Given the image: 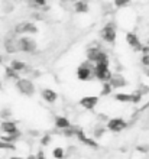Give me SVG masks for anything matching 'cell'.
I'll return each instance as SVG.
<instances>
[{"mask_svg":"<svg viewBox=\"0 0 149 159\" xmlns=\"http://www.w3.org/2000/svg\"><path fill=\"white\" fill-rule=\"evenodd\" d=\"M10 32H13L17 36H32V35H36L39 32V28L33 20L25 19V20L15 23L13 28L10 29Z\"/></svg>","mask_w":149,"mask_h":159,"instance_id":"6da1fadb","label":"cell"},{"mask_svg":"<svg viewBox=\"0 0 149 159\" xmlns=\"http://www.w3.org/2000/svg\"><path fill=\"white\" fill-rule=\"evenodd\" d=\"M99 38L104 45H114L117 41V26L114 22H107L101 26L99 32Z\"/></svg>","mask_w":149,"mask_h":159,"instance_id":"7a4b0ae2","label":"cell"},{"mask_svg":"<svg viewBox=\"0 0 149 159\" xmlns=\"http://www.w3.org/2000/svg\"><path fill=\"white\" fill-rule=\"evenodd\" d=\"M15 88L23 97H33L36 94V85L30 77H21L15 83Z\"/></svg>","mask_w":149,"mask_h":159,"instance_id":"3957f363","label":"cell"},{"mask_svg":"<svg viewBox=\"0 0 149 159\" xmlns=\"http://www.w3.org/2000/svg\"><path fill=\"white\" fill-rule=\"evenodd\" d=\"M75 77L78 81H83V83L94 80V64L84 59L83 62H80V65L75 70Z\"/></svg>","mask_w":149,"mask_h":159,"instance_id":"277c9868","label":"cell"},{"mask_svg":"<svg viewBox=\"0 0 149 159\" xmlns=\"http://www.w3.org/2000/svg\"><path fill=\"white\" fill-rule=\"evenodd\" d=\"M3 49L7 55L21 54V48H19V36L15 35L13 32H9L3 39Z\"/></svg>","mask_w":149,"mask_h":159,"instance_id":"5b68a950","label":"cell"},{"mask_svg":"<svg viewBox=\"0 0 149 159\" xmlns=\"http://www.w3.org/2000/svg\"><path fill=\"white\" fill-rule=\"evenodd\" d=\"M113 75V71L110 70V64L100 62L94 64V80H97L100 84L109 83Z\"/></svg>","mask_w":149,"mask_h":159,"instance_id":"8992f818","label":"cell"},{"mask_svg":"<svg viewBox=\"0 0 149 159\" xmlns=\"http://www.w3.org/2000/svg\"><path fill=\"white\" fill-rule=\"evenodd\" d=\"M19 48L22 54L32 55L38 51V42L33 36H19Z\"/></svg>","mask_w":149,"mask_h":159,"instance_id":"52a82bcc","label":"cell"},{"mask_svg":"<svg viewBox=\"0 0 149 159\" xmlns=\"http://www.w3.org/2000/svg\"><path fill=\"white\" fill-rule=\"evenodd\" d=\"M124 41H126L129 48L132 51H135V52H143V49H145V43L141 41L139 35H137L136 32H133V30H128V32H126Z\"/></svg>","mask_w":149,"mask_h":159,"instance_id":"ba28073f","label":"cell"},{"mask_svg":"<svg viewBox=\"0 0 149 159\" xmlns=\"http://www.w3.org/2000/svg\"><path fill=\"white\" fill-rule=\"evenodd\" d=\"M128 126L129 123L126 121V119L116 116V117H110L106 127H107V132H110V133H122L123 130L128 129Z\"/></svg>","mask_w":149,"mask_h":159,"instance_id":"9c48e42d","label":"cell"},{"mask_svg":"<svg viewBox=\"0 0 149 159\" xmlns=\"http://www.w3.org/2000/svg\"><path fill=\"white\" fill-rule=\"evenodd\" d=\"M0 130L7 138H17V139L21 138V132H19L17 123L13 120H3L0 123Z\"/></svg>","mask_w":149,"mask_h":159,"instance_id":"30bf717a","label":"cell"},{"mask_svg":"<svg viewBox=\"0 0 149 159\" xmlns=\"http://www.w3.org/2000/svg\"><path fill=\"white\" fill-rule=\"evenodd\" d=\"M99 103H100V96H94V94H88V96L81 97L78 101L80 107L87 110V111H93L99 106Z\"/></svg>","mask_w":149,"mask_h":159,"instance_id":"8fae6325","label":"cell"},{"mask_svg":"<svg viewBox=\"0 0 149 159\" xmlns=\"http://www.w3.org/2000/svg\"><path fill=\"white\" fill-rule=\"evenodd\" d=\"M39 94H41L42 100L45 101L46 104H54V103H57L59 98L58 93L55 91L54 88L51 87H45V88H41V91H39Z\"/></svg>","mask_w":149,"mask_h":159,"instance_id":"7c38bea8","label":"cell"},{"mask_svg":"<svg viewBox=\"0 0 149 159\" xmlns=\"http://www.w3.org/2000/svg\"><path fill=\"white\" fill-rule=\"evenodd\" d=\"M110 85L113 87V90H123L126 85H128V80L124 78L123 74H120V72H113L112 78H110Z\"/></svg>","mask_w":149,"mask_h":159,"instance_id":"4fadbf2b","label":"cell"},{"mask_svg":"<svg viewBox=\"0 0 149 159\" xmlns=\"http://www.w3.org/2000/svg\"><path fill=\"white\" fill-rule=\"evenodd\" d=\"M54 126H55V129H58L59 132H64V130H67V129H70L71 126V120L67 116H55V119H54Z\"/></svg>","mask_w":149,"mask_h":159,"instance_id":"5bb4252c","label":"cell"},{"mask_svg":"<svg viewBox=\"0 0 149 159\" xmlns=\"http://www.w3.org/2000/svg\"><path fill=\"white\" fill-rule=\"evenodd\" d=\"M113 100L120 103V104H132V93H124V91H117L113 93Z\"/></svg>","mask_w":149,"mask_h":159,"instance_id":"9a60e30c","label":"cell"},{"mask_svg":"<svg viewBox=\"0 0 149 159\" xmlns=\"http://www.w3.org/2000/svg\"><path fill=\"white\" fill-rule=\"evenodd\" d=\"M72 10L77 15H87L88 10H90V4L88 2H84V0H78V2H74L72 3Z\"/></svg>","mask_w":149,"mask_h":159,"instance_id":"2e32d148","label":"cell"},{"mask_svg":"<svg viewBox=\"0 0 149 159\" xmlns=\"http://www.w3.org/2000/svg\"><path fill=\"white\" fill-rule=\"evenodd\" d=\"M3 77H4V80H9V81H13V83H16L17 80L21 78V75L15 70H12L9 65L3 68Z\"/></svg>","mask_w":149,"mask_h":159,"instance_id":"e0dca14e","label":"cell"},{"mask_svg":"<svg viewBox=\"0 0 149 159\" xmlns=\"http://www.w3.org/2000/svg\"><path fill=\"white\" fill-rule=\"evenodd\" d=\"M51 155H52V158H54V159H65L67 151L62 146H55V148H52Z\"/></svg>","mask_w":149,"mask_h":159,"instance_id":"ac0fdd59","label":"cell"},{"mask_svg":"<svg viewBox=\"0 0 149 159\" xmlns=\"http://www.w3.org/2000/svg\"><path fill=\"white\" fill-rule=\"evenodd\" d=\"M113 87L110 85V83H103L101 84V90H100V97H109L112 96Z\"/></svg>","mask_w":149,"mask_h":159,"instance_id":"d6986e66","label":"cell"},{"mask_svg":"<svg viewBox=\"0 0 149 159\" xmlns=\"http://www.w3.org/2000/svg\"><path fill=\"white\" fill-rule=\"evenodd\" d=\"M12 109H9V107H3V109L0 110V117L3 119V120H12Z\"/></svg>","mask_w":149,"mask_h":159,"instance_id":"ffe728a7","label":"cell"},{"mask_svg":"<svg viewBox=\"0 0 149 159\" xmlns=\"http://www.w3.org/2000/svg\"><path fill=\"white\" fill-rule=\"evenodd\" d=\"M51 142H52V136L51 134H44V136H41V139H39V145H41L42 148H46V146H49Z\"/></svg>","mask_w":149,"mask_h":159,"instance_id":"44dd1931","label":"cell"},{"mask_svg":"<svg viewBox=\"0 0 149 159\" xmlns=\"http://www.w3.org/2000/svg\"><path fill=\"white\" fill-rule=\"evenodd\" d=\"M141 64L143 68H149V54H143L141 57Z\"/></svg>","mask_w":149,"mask_h":159,"instance_id":"7402d4cb","label":"cell"},{"mask_svg":"<svg viewBox=\"0 0 149 159\" xmlns=\"http://www.w3.org/2000/svg\"><path fill=\"white\" fill-rule=\"evenodd\" d=\"M136 151L139 152V153H146V152L149 151V146L148 145H139V146L136 148Z\"/></svg>","mask_w":149,"mask_h":159,"instance_id":"603a6c76","label":"cell"},{"mask_svg":"<svg viewBox=\"0 0 149 159\" xmlns=\"http://www.w3.org/2000/svg\"><path fill=\"white\" fill-rule=\"evenodd\" d=\"M33 159H48V158H46L45 152H44V151H39V152L36 153V155L33 156Z\"/></svg>","mask_w":149,"mask_h":159,"instance_id":"cb8c5ba5","label":"cell"},{"mask_svg":"<svg viewBox=\"0 0 149 159\" xmlns=\"http://www.w3.org/2000/svg\"><path fill=\"white\" fill-rule=\"evenodd\" d=\"M3 61H4V58H3V55L0 54V65H2V64H3Z\"/></svg>","mask_w":149,"mask_h":159,"instance_id":"d4e9b609","label":"cell"},{"mask_svg":"<svg viewBox=\"0 0 149 159\" xmlns=\"http://www.w3.org/2000/svg\"><path fill=\"white\" fill-rule=\"evenodd\" d=\"M145 45L149 46V34H148V38H146V42H145Z\"/></svg>","mask_w":149,"mask_h":159,"instance_id":"484cf974","label":"cell"}]
</instances>
